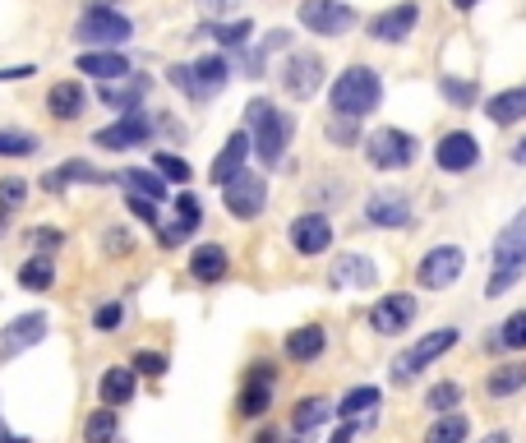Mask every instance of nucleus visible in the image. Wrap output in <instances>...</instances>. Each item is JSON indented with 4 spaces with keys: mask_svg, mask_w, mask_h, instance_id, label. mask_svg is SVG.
<instances>
[{
    "mask_svg": "<svg viewBox=\"0 0 526 443\" xmlns=\"http://www.w3.org/2000/svg\"><path fill=\"white\" fill-rule=\"evenodd\" d=\"M125 204H130V213H134V217H144L148 227H157V208H153V199H144V194H125Z\"/></svg>",
    "mask_w": 526,
    "mask_h": 443,
    "instance_id": "nucleus-50",
    "label": "nucleus"
},
{
    "mask_svg": "<svg viewBox=\"0 0 526 443\" xmlns=\"http://www.w3.org/2000/svg\"><path fill=\"white\" fill-rule=\"evenodd\" d=\"M148 88H153V79H148V74H134V70H130L125 79H111V84L97 88V102L125 116V111H139V102H144Z\"/></svg>",
    "mask_w": 526,
    "mask_h": 443,
    "instance_id": "nucleus-20",
    "label": "nucleus"
},
{
    "mask_svg": "<svg viewBox=\"0 0 526 443\" xmlns=\"http://www.w3.org/2000/svg\"><path fill=\"white\" fill-rule=\"evenodd\" d=\"M231 84V65L222 56H199L194 65H185V97L190 102H208Z\"/></svg>",
    "mask_w": 526,
    "mask_h": 443,
    "instance_id": "nucleus-11",
    "label": "nucleus"
},
{
    "mask_svg": "<svg viewBox=\"0 0 526 443\" xmlns=\"http://www.w3.org/2000/svg\"><path fill=\"white\" fill-rule=\"evenodd\" d=\"M485 443H508V434H490V439H485Z\"/></svg>",
    "mask_w": 526,
    "mask_h": 443,
    "instance_id": "nucleus-59",
    "label": "nucleus"
},
{
    "mask_svg": "<svg viewBox=\"0 0 526 443\" xmlns=\"http://www.w3.org/2000/svg\"><path fill=\"white\" fill-rule=\"evenodd\" d=\"M19 287L24 291H37V296H42V291H51L56 287V254H42L37 250L33 259H24V264H19Z\"/></svg>",
    "mask_w": 526,
    "mask_h": 443,
    "instance_id": "nucleus-29",
    "label": "nucleus"
},
{
    "mask_svg": "<svg viewBox=\"0 0 526 443\" xmlns=\"http://www.w3.org/2000/svg\"><path fill=\"white\" fill-rule=\"evenodd\" d=\"M282 351H287V360H296V365H314V360L328 351V333H323L319 324H305V328H296V333H287Z\"/></svg>",
    "mask_w": 526,
    "mask_h": 443,
    "instance_id": "nucleus-27",
    "label": "nucleus"
},
{
    "mask_svg": "<svg viewBox=\"0 0 526 443\" xmlns=\"http://www.w3.org/2000/svg\"><path fill=\"white\" fill-rule=\"evenodd\" d=\"M300 24L314 37H342L356 28V10L342 0H300Z\"/></svg>",
    "mask_w": 526,
    "mask_h": 443,
    "instance_id": "nucleus-9",
    "label": "nucleus"
},
{
    "mask_svg": "<svg viewBox=\"0 0 526 443\" xmlns=\"http://www.w3.org/2000/svg\"><path fill=\"white\" fill-rule=\"evenodd\" d=\"M457 347V328H434L430 337H420L416 347H407L402 356L393 360V384H416L420 379V370H430L439 356H448V351Z\"/></svg>",
    "mask_w": 526,
    "mask_h": 443,
    "instance_id": "nucleus-4",
    "label": "nucleus"
},
{
    "mask_svg": "<svg viewBox=\"0 0 526 443\" xmlns=\"http://www.w3.org/2000/svg\"><path fill=\"white\" fill-rule=\"evenodd\" d=\"M522 273H526V268H494L490 282H485V296L499 300L508 287H517V282H522Z\"/></svg>",
    "mask_w": 526,
    "mask_h": 443,
    "instance_id": "nucleus-46",
    "label": "nucleus"
},
{
    "mask_svg": "<svg viewBox=\"0 0 526 443\" xmlns=\"http://www.w3.org/2000/svg\"><path fill=\"white\" fill-rule=\"evenodd\" d=\"M107 250H116V254H125V250H134V240L125 236V231H107Z\"/></svg>",
    "mask_w": 526,
    "mask_h": 443,
    "instance_id": "nucleus-53",
    "label": "nucleus"
},
{
    "mask_svg": "<svg viewBox=\"0 0 526 443\" xmlns=\"http://www.w3.org/2000/svg\"><path fill=\"white\" fill-rule=\"evenodd\" d=\"M33 74H37V65H0V84H24Z\"/></svg>",
    "mask_w": 526,
    "mask_h": 443,
    "instance_id": "nucleus-51",
    "label": "nucleus"
},
{
    "mask_svg": "<svg viewBox=\"0 0 526 443\" xmlns=\"http://www.w3.org/2000/svg\"><path fill=\"white\" fill-rule=\"evenodd\" d=\"M462 273H467V254L457 250V245H434L416 264V282L425 291H448Z\"/></svg>",
    "mask_w": 526,
    "mask_h": 443,
    "instance_id": "nucleus-7",
    "label": "nucleus"
},
{
    "mask_svg": "<svg viewBox=\"0 0 526 443\" xmlns=\"http://www.w3.org/2000/svg\"><path fill=\"white\" fill-rule=\"evenodd\" d=\"M379 402H383V393L365 384V388H351V393L342 397V407H333V411L337 416H347V420H356V416H365V411H374Z\"/></svg>",
    "mask_w": 526,
    "mask_h": 443,
    "instance_id": "nucleus-37",
    "label": "nucleus"
},
{
    "mask_svg": "<svg viewBox=\"0 0 526 443\" xmlns=\"http://www.w3.org/2000/svg\"><path fill=\"white\" fill-rule=\"evenodd\" d=\"M526 388V360H508V365H494L485 374V393L490 397H513Z\"/></svg>",
    "mask_w": 526,
    "mask_h": 443,
    "instance_id": "nucleus-32",
    "label": "nucleus"
},
{
    "mask_svg": "<svg viewBox=\"0 0 526 443\" xmlns=\"http://www.w3.org/2000/svg\"><path fill=\"white\" fill-rule=\"evenodd\" d=\"M425 407H430V411H453V407H462V384H453V379L434 384L430 393H425Z\"/></svg>",
    "mask_w": 526,
    "mask_h": 443,
    "instance_id": "nucleus-42",
    "label": "nucleus"
},
{
    "mask_svg": "<svg viewBox=\"0 0 526 443\" xmlns=\"http://www.w3.org/2000/svg\"><path fill=\"white\" fill-rule=\"evenodd\" d=\"M328 282H333L337 291L342 287L370 291L374 282H379V268H374V259H365V254H342V259L333 264V273H328Z\"/></svg>",
    "mask_w": 526,
    "mask_h": 443,
    "instance_id": "nucleus-25",
    "label": "nucleus"
},
{
    "mask_svg": "<svg viewBox=\"0 0 526 443\" xmlns=\"http://www.w3.org/2000/svg\"><path fill=\"white\" fill-rule=\"evenodd\" d=\"M365 222L379 231H407L411 222H416V213H411L407 194L379 190V194H370V204H365Z\"/></svg>",
    "mask_w": 526,
    "mask_h": 443,
    "instance_id": "nucleus-15",
    "label": "nucleus"
},
{
    "mask_svg": "<svg viewBox=\"0 0 526 443\" xmlns=\"http://www.w3.org/2000/svg\"><path fill=\"white\" fill-rule=\"evenodd\" d=\"M420 24V5L416 0H402V5H393V10H383L370 19V37L374 42H383V47H397V42H407L411 33H416Z\"/></svg>",
    "mask_w": 526,
    "mask_h": 443,
    "instance_id": "nucleus-13",
    "label": "nucleus"
},
{
    "mask_svg": "<svg viewBox=\"0 0 526 443\" xmlns=\"http://www.w3.org/2000/svg\"><path fill=\"white\" fill-rule=\"evenodd\" d=\"M328 102H333V116H351V120L370 116V111H379V102H383V79L370 70V65H347V70L337 74Z\"/></svg>",
    "mask_w": 526,
    "mask_h": 443,
    "instance_id": "nucleus-2",
    "label": "nucleus"
},
{
    "mask_svg": "<svg viewBox=\"0 0 526 443\" xmlns=\"http://www.w3.org/2000/svg\"><path fill=\"white\" fill-rule=\"evenodd\" d=\"M153 171L162 180H171V185H190V162H185V157H176V153H167V148H162V153L153 157Z\"/></svg>",
    "mask_w": 526,
    "mask_h": 443,
    "instance_id": "nucleus-40",
    "label": "nucleus"
},
{
    "mask_svg": "<svg viewBox=\"0 0 526 443\" xmlns=\"http://www.w3.org/2000/svg\"><path fill=\"white\" fill-rule=\"evenodd\" d=\"M116 185H125V194H144V199H153V204H162L167 199V180L157 176V171H144V167H125L120 176H111Z\"/></svg>",
    "mask_w": 526,
    "mask_h": 443,
    "instance_id": "nucleus-31",
    "label": "nucleus"
},
{
    "mask_svg": "<svg viewBox=\"0 0 526 443\" xmlns=\"http://www.w3.org/2000/svg\"><path fill=\"white\" fill-rule=\"evenodd\" d=\"M245 162H250V130H231L227 144H222V153H217V162H213V171H208V180L222 185V180H231Z\"/></svg>",
    "mask_w": 526,
    "mask_h": 443,
    "instance_id": "nucleus-26",
    "label": "nucleus"
},
{
    "mask_svg": "<svg viewBox=\"0 0 526 443\" xmlns=\"http://www.w3.org/2000/svg\"><path fill=\"white\" fill-rule=\"evenodd\" d=\"M130 370L134 374H148V379H162V374H167V356H162V351H139Z\"/></svg>",
    "mask_w": 526,
    "mask_h": 443,
    "instance_id": "nucleus-47",
    "label": "nucleus"
},
{
    "mask_svg": "<svg viewBox=\"0 0 526 443\" xmlns=\"http://www.w3.org/2000/svg\"><path fill=\"white\" fill-rule=\"evenodd\" d=\"M199 10H204L208 19H222V14L240 10V0H199Z\"/></svg>",
    "mask_w": 526,
    "mask_h": 443,
    "instance_id": "nucleus-52",
    "label": "nucleus"
},
{
    "mask_svg": "<svg viewBox=\"0 0 526 443\" xmlns=\"http://www.w3.org/2000/svg\"><path fill=\"white\" fill-rule=\"evenodd\" d=\"M273 384H277V365H273V360H254L250 379H245V388H240V402H236L240 416L254 420V416H263V411L273 407Z\"/></svg>",
    "mask_w": 526,
    "mask_h": 443,
    "instance_id": "nucleus-12",
    "label": "nucleus"
},
{
    "mask_svg": "<svg viewBox=\"0 0 526 443\" xmlns=\"http://www.w3.org/2000/svg\"><path fill=\"white\" fill-rule=\"evenodd\" d=\"M0 443H33L28 434H14L10 425H5V416H0Z\"/></svg>",
    "mask_w": 526,
    "mask_h": 443,
    "instance_id": "nucleus-54",
    "label": "nucleus"
},
{
    "mask_svg": "<svg viewBox=\"0 0 526 443\" xmlns=\"http://www.w3.org/2000/svg\"><path fill=\"white\" fill-rule=\"evenodd\" d=\"M176 222H185L190 231H199V222H204V204H199L190 190L176 194Z\"/></svg>",
    "mask_w": 526,
    "mask_h": 443,
    "instance_id": "nucleus-45",
    "label": "nucleus"
},
{
    "mask_svg": "<svg viewBox=\"0 0 526 443\" xmlns=\"http://www.w3.org/2000/svg\"><path fill=\"white\" fill-rule=\"evenodd\" d=\"M485 116H490L499 130L526 120V88H503V93H494L490 102H485Z\"/></svg>",
    "mask_w": 526,
    "mask_h": 443,
    "instance_id": "nucleus-28",
    "label": "nucleus"
},
{
    "mask_svg": "<svg viewBox=\"0 0 526 443\" xmlns=\"http://www.w3.org/2000/svg\"><path fill=\"white\" fill-rule=\"evenodd\" d=\"M47 328H51V319L42 310L14 314L10 324L0 328V360H19L24 351L42 347V342H47Z\"/></svg>",
    "mask_w": 526,
    "mask_h": 443,
    "instance_id": "nucleus-8",
    "label": "nucleus"
},
{
    "mask_svg": "<svg viewBox=\"0 0 526 443\" xmlns=\"http://www.w3.org/2000/svg\"><path fill=\"white\" fill-rule=\"evenodd\" d=\"M120 324H125V305H120V300H107V305H97V310H93V328H97V333H116Z\"/></svg>",
    "mask_w": 526,
    "mask_h": 443,
    "instance_id": "nucleus-44",
    "label": "nucleus"
},
{
    "mask_svg": "<svg viewBox=\"0 0 526 443\" xmlns=\"http://www.w3.org/2000/svg\"><path fill=\"white\" fill-rule=\"evenodd\" d=\"M282 88H287L291 97H314L323 88V60L314 56V51H296V56L282 65Z\"/></svg>",
    "mask_w": 526,
    "mask_h": 443,
    "instance_id": "nucleus-17",
    "label": "nucleus"
},
{
    "mask_svg": "<svg viewBox=\"0 0 526 443\" xmlns=\"http://www.w3.org/2000/svg\"><path fill=\"white\" fill-rule=\"evenodd\" d=\"M467 434H471V420L462 411H439V420L425 430V443H467Z\"/></svg>",
    "mask_w": 526,
    "mask_h": 443,
    "instance_id": "nucleus-33",
    "label": "nucleus"
},
{
    "mask_svg": "<svg viewBox=\"0 0 526 443\" xmlns=\"http://www.w3.org/2000/svg\"><path fill=\"white\" fill-rule=\"evenodd\" d=\"M439 93L453 102V107H471L476 102V84H467V79H453V74H443L439 79Z\"/></svg>",
    "mask_w": 526,
    "mask_h": 443,
    "instance_id": "nucleus-43",
    "label": "nucleus"
},
{
    "mask_svg": "<svg viewBox=\"0 0 526 443\" xmlns=\"http://www.w3.org/2000/svg\"><path fill=\"white\" fill-rule=\"evenodd\" d=\"M434 162H439V171H448V176H462V171H471L480 162V144L476 134L467 130H448L434 144Z\"/></svg>",
    "mask_w": 526,
    "mask_h": 443,
    "instance_id": "nucleus-14",
    "label": "nucleus"
},
{
    "mask_svg": "<svg viewBox=\"0 0 526 443\" xmlns=\"http://www.w3.org/2000/svg\"><path fill=\"white\" fill-rule=\"evenodd\" d=\"M47 194H65L70 185H111L107 171H97L93 162H79V157H70V162H60V167H51L47 176L37 180Z\"/></svg>",
    "mask_w": 526,
    "mask_h": 443,
    "instance_id": "nucleus-19",
    "label": "nucleus"
},
{
    "mask_svg": "<svg viewBox=\"0 0 526 443\" xmlns=\"http://www.w3.org/2000/svg\"><path fill=\"white\" fill-rule=\"evenodd\" d=\"M499 347L503 351H526V310H513L499 324Z\"/></svg>",
    "mask_w": 526,
    "mask_h": 443,
    "instance_id": "nucleus-41",
    "label": "nucleus"
},
{
    "mask_svg": "<svg viewBox=\"0 0 526 443\" xmlns=\"http://www.w3.org/2000/svg\"><path fill=\"white\" fill-rule=\"evenodd\" d=\"M356 434H360V430H356V420H351V425H342V430L333 434V443H356Z\"/></svg>",
    "mask_w": 526,
    "mask_h": 443,
    "instance_id": "nucleus-55",
    "label": "nucleus"
},
{
    "mask_svg": "<svg viewBox=\"0 0 526 443\" xmlns=\"http://www.w3.org/2000/svg\"><path fill=\"white\" fill-rule=\"evenodd\" d=\"M74 70L97 79V84H111V79H125V74H130V56L120 47H84L79 60H74Z\"/></svg>",
    "mask_w": 526,
    "mask_h": 443,
    "instance_id": "nucleus-18",
    "label": "nucleus"
},
{
    "mask_svg": "<svg viewBox=\"0 0 526 443\" xmlns=\"http://www.w3.org/2000/svg\"><path fill=\"white\" fill-rule=\"evenodd\" d=\"M222 204H227V213L236 222H254L263 213V204H268V185H263V176L240 167L231 180H222Z\"/></svg>",
    "mask_w": 526,
    "mask_h": 443,
    "instance_id": "nucleus-6",
    "label": "nucleus"
},
{
    "mask_svg": "<svg viewBox=\"0 0 526 443\" xmlns=\"http://www.w3.org/2000/svg\"><path fill=\"white\" fill-rule=\"evenodd\" d=\"M28 194H33V185L24 176H0V213H19L28 204Z\"/></svg>",
    "mask_w": 526,
    "mask_h": 443,
    "instance_id": "nucleus-38",
    "label": "nucleus"
},
{
    "mask_svg": "<svg viewBox=\"0 0 526 443\" xmlns=\"http://www.w3.org/2000/svg\"><path fill=\"white\" fill-rule=\"evenodd\" d=\"M84 443H120V416L111 407L88 411L84 420Z\"/></svg>",
    "mask_w": 526,
    "mask_h": 443,
    "instance_id": "nucleus-34",
    "label": "nucleus"
},
{
    "mask_svg": "<svg viewBox=\"0 0 526 443\" xmlns=\"http://www.w3.org/2000/svg\"><path fill=\"white\" fill-rule=\"evenodd\" d=\"M245 120H250V153H259L263 167H282L291 134H296V120L287 111H277L268 97H254L245 107Z\"/></svg>",
    "mask_w": 526,
    "mask_h": 443,
    "instance_id": "nucleus-1",
    "label": "nucleus"
},
{
    "mask_svg": "<svg viewBox=\"0 0 526 443\" xmlns=\"http://www.w3.org/2000/svg\"><path fill=\"white\" fill-rule=\"evenodd\" d=\"M494 268H526V208L494 236Z\"/></svg>",
    "mask_w": 526,
    "mask_h": 443,
    "instance_id": "nucleus-24",
    "label": "nucleus"
},
{
    "mask_svg": "<svg viewBox=\"0 0 526 443\" xmlns=\"http://www.w3.org/2000/svg\"><path fill=\"white\" fill-rule=\"evenodd\" d=\"M204 33L217 37L227 51H245V47H250L254 24H250V19H231V24H204V28H199V37H204Z\"/></svg>",
    "mask_w": 526,
    "mask_h": 443,
    "instance_id": "nucleus-36",
    "label": "nucleus"
},
{
    "mask_svg": "<svg viewBox=\"0 0 526 443\" xmlns=\"http://www.w3.org/2000/svg\"><path fill=\"white\" fill-rule=\"evenodd\" d=\"M134 393H139V374H134L130 365H107V370H102V379H97V402H102V407H111V411L130 407Z\"/></svg>",
    "mask_w": 526,
    "mask_h": 443,
    "instance_id": "nucleus-23",
    "label": "nucleus"
},
{
    "mask_svg": "<svg viewBox=\"0 0 526 443\" xmlns=\"http://www.w3.org/2000/svg\"><path fill=\"white\" fill-rule=\"evenodd\" d=\"M365 162L374 171H407L416 162V139L407 130H397V125H383L365 139Z\"/></svg>",
    "mask_w": 526,
    "mask_h": 443,
    "instance_id": "nucleus-5",
    "label": "nucleus"
},
{
    "mask_svg": "<svg viewBox=\"0 0 526 443\" xmlns=\"http://www.w3.org/2000/svg\"><path fill=\"white\" fill-rule=\"evenodd\" d=\"M328 139H333V144H342V148H351L360 139L356 120H351V116H333V125H328Z\"/></svg>",
    "mask_w": 526,
    "mask_h": 443,
    "instance_id": "nucleus-48",
    "label": "nucleus"
},
{
    "mask_svg": "<svg viewBox=\"0 0 526 443\" xmlns=\"http://www.w3.org/2000/svg\"><path fill=\"white\" fill-rule=\"evenodd\" d=\"M291 245H296V254L314 259V254H323L333 245V222L323 213H300L296 222H291Z\"/></svg>",
    "mask_w": 526,
    "mask_h": 443,
    "instance_id": "nucleus-22",
    "label": "nucleus"
},
{
    "mask_svg": "<svg viewBox=\"0 0 526 443\" xmlns=\"http://www.w3.org/2000/svg\"><path fill=\"white\" fill-rule=\"evenodd\" d=\"M328 416H333V402H328V397H300L291 425H296V434H310V430H319Z\"/></svg>",
    "mask_w": 526,
    "mask_h": 443,
    "instance_id": "nucleus-35",
    "label": "nucleus"
},
{
    "mask_svg": "<svg viewBox=\"0 0 526 443\" xmlns=\"http://www.w3.org/2000/svg\"><path fill=\"white\" fill-rule=\"evenodd\" d=\"M88 111V88L79 84V79H56V84L47 88V116L60 120V125H70V120H79Z\"/></svg>",
    "mask_w": 526,
    "mask_h": 443,
    "instance_id": "nucleus-21",
    "label": "nucleus"
},
{
    "mask_svg": "<svg viewBox=\"0 0 526 443\" xmlns=\"http://www.w3.org/2000/svg\"><path fill=\"white\" fill-rule=\"evenodd\" d=\"M254 443H282V434H277V430H259V434H254Z\"/></svg>",
    "mask_w": 526,
    "mask_h": 443,
    "instance_id": "nucleus-57",
    "label": "nucleus"
},
{
    "mask_svg": "<svg viewBox=\"0 0 526 443\" xmlns=\"http://www.w3.org/2000/svg\"><path fill=\"white\" fill-rule=\"evenodd\" d=\"M411 319H416V296H411V291H388V296L370 310V328L383 337L411 328Z\"/></svg>",
    "mask_w": 526,
    "mask_h": 443,
    "instance_id": "nucleus-16",
    "label": "nucleus"
},
{
    "mask_svg": "<svg viewBox=\"0 0 526 443\" xmlns=\"http://www.w3.org/2000/svg\"><path fill=\"white\" fill-rule=\"evenodd\" d=\"M134 37V19L120 14L116 5H84V14L74 19V42L79 47H125Z\"/></svg>",
    "mask_w": 526,
    "mask_h": 443,
    "instance_id": "nucleus-3",
    "label": "nucleus"
},
{
    "mask_svg": "<svg viewBox=\"0 0 526 443\" xmlns=\"http://www.w3.org/2000/svg\"><path fill=\"white\" fill-rule=\"evenodd\" d=\"M28 240H33L42 254H56L60 245H65V236H60L56 227H33V231H28Z\"/></svg>",
    "mask_w": 526,
    "mask_h": 443,
    "instance_id": "nucleus-49",
    "label": "nucleus"
},
{
    "mask_svg": "<svg viewBox=\"0 0 526 443\" xmlns=\"http://www.w3.org/2000/svg\"><path fill=\"white\" fill-rule=\"evenodd\" d=\"M5 217H10V213H0V236H5Z\"/></svg>",
    "mask_w": 526,
    "mask_h": 443,
    "instance_id": "nucleus-60",
    "label": "nucleus"
},
{
    "mask_svg": "<svg viewBox=\"0 0 526 443\" xmlns=\"http://www.w3.org/2000/svg\"><path fill=\"white\" fill-rule=\"evenodd\" d=\"M42 139L28 130H0V157H33Z\"/></svg>",
    "mask_w": 526,
    "mask_h": 443,
    "instance_id": "nucleus-39",
    "label": "nucleus"
},
{
    "mask_svg": "<svg viewBox=\"0 0 526 443\" xmlns=\"http://www.w3.org/2000/svg\"><path fill=\"white\" fill-rule=\"evenodd\" d=\"M153 139V120L144 111H125L120 120H111L107 130L93 134V148H107V153H130V148H144Z\"/></svg>",
    "mask_w": 526,
    "mask_h": 443,
    "instance_id": "nucleus-10",
    "label": "nucleus"
},
{
    "mask_svg": "<svg viewBox=\"0 0 526 443\" xmlns=\"http://www.w3.org/2000/svg\"><path fill=\"white\" fill-rule=\"evenodd\" d=\"M480 0H453V10H476Z\"/></svg>",
    "mask_w": 526,
    "mask_h": 443,
    "instance_id": "nucleus-58",
    "label": "nucleus"
},
{
    "mask_svg": "<svg viewBox=\"0 0 526 443\" xmlns=\"http://www.w3.org/2000/svg\"><path fill=\"white\" fill-rule=\"evenodd\" d=\"M227 268H231V259H227V250L222 245H199V250L190 254V277L194 282H222L227 277Z\"/></svg>",
    "mask_w": 526,
    "mask_h": 443,
    "instance_id": "nucleus-30",
    "label": "nucleus"
},
{
    "mask_svg": "<svg viewBox=\"0 0 526 443\" xmlns=\"http://www.w3.org/2000/svg\"><path fill=\"white\" fill-rule=\"evenodd\" d=\"M508 157H513L517 167H526V139H517V144H513V153H508Z\"/></svg>",
    "mask_w": 526,
    "mask_h": 443,
    "instance_id": "nucleus-56",
    "label": "nucleus"
}]
</instances>
